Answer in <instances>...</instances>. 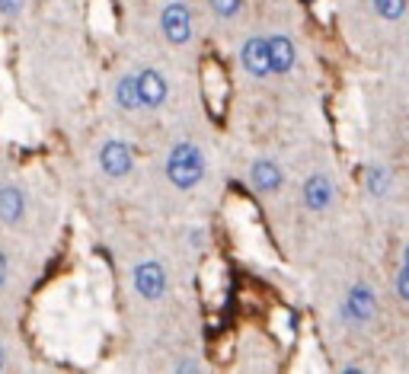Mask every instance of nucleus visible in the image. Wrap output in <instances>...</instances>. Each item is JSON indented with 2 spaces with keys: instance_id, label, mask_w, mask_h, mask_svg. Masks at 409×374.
Instances as JSON below:
<instances>
[{
  "instance_id": "obj_1",
  "label": "nucleus",
  "mask_w": 409,
  "mask_h": 374,
  "mask_svg": "<svg viewBox=\"0 0 409 374\" xmlns=\"http://www.w3.org/2000/svg\"><path fill=\"white\" fill-rule=\"evenodd\" d=\"M166 180H170L173 189L179 192H192L198 189V182L208 173V160H204L202 148L195 141H176L166 154Z\"/></svg>"
},
{
  "instance_id": "obj_2",
  "label": "nucleus",
  "mask_w": 409,
  "mask_h": 374,
  "mask_svg": "<svg viewBox=\"0 0 409 374\" xmlns=\"http://www.w3.org/2000/svg\"><path fill=\"white\" fill-rule=\"evenodd\" d=\"M377 317V291L368 282H355L339 304V320L349 329H364Z\"/></svg>"
},
{
  "instance_id": "obj_3",
  "label": "nucleus",
  "mask_w": 409,
  "mask_h": 374,
  "mask_svg": "<svg viewBox=\"0 0 409 374\" xmlns=\"http://www.w3.org/2000/svg\"><path fill=\"white\" fill-rule=\"evenodd\" d=\"M131 288L138 297L144 301H163L166 291H170V275H166L163 263L157 259H141L131 269Z\"/></svg>"
},
{
  "instance_id": "obj_4",
  "label": "nucleus",
  "mask_w": 409,
  "mask_h": 374,
  "mask_svg": "<svg viewBox=\"0 0 409 374\" xmlns=\"http://www.w3.org/2000/svg\"><path fill=\"white\" fill-rule=\"evenodd\" d=\"M160 33H163V39L176 48H182L192 42L195 23H192V13L182 0H173V4H166V7L160 10Z\"/></svg>"
},
{
  "instance_id": "obj_5",
  "label": "nucleus",
  "mask_w": 409,
  "mask_h": 374,
  "mask_svg": "<svg viewBox=\"0 0 409 374\" xmlns=\"http://www.w3.org/2000/svg\"><path fill=\"white\" fill-rule=\"evenodd\" d=\"M96 160H99L102 176H109V180H125L134 170V150H131V144L121 141V138H109V141H102Z\"/></svg>"
},
{
  "instance_id": "obj_6",
  "label": "nucleus",
  "mask_w": 409,
  "mask_h": 374,
  "mask_svg": "<svg viewBox=\"0 0 409 374\" xmlns=\"http://www.w3.org/2000/svg\"><path fill=\"white\" fill-rule=\"evenodd\" d=\"M300 202H304V208L310 214H326L332 208V202H336V182H332L329 173H310L304 180V186H300Z\"/></svg>"
},
{
  "instance_id": "obj_7",
  "label": "nucleus",
  "mask_w": 409,
  "mask_h": 374,
  "mask_svg": "<svg viewBox=\"0 0 409 374\" xmlns=\"http://www.w3.org/2000/svg\"><path fill=\"white\" fill-rule=\"evenodd\" d=\"M240 67L256 80L272 77V55H268V35H249L240 45Z\"/></svg>"
},
{
  "instance_id": "obj_8",
  "label": "nucleus",
  "mask_w": 409,
  "mask_h": 374,
  "mask_svg": "<svg viewBox=\"0 0 409 374\" xmlns=\"http://www.w3.org/2000/svg\"><path fill=\"white\" fill-rule=\"evenodd\" d=\"M249 186L259 195H278L285 189V170L272 157H256L249 163Z\"/></svg>"
},
{
  "instance_id": "obj_9",
  "label": "nucleus",
  "mask_w": 409,
  "mask_h": 374,
  "mask_svg": "<svg viewBox=\"0 0 409 374\" xmlns=\"http://www.w3.org/2000/svg\"><path fill=\"white\" fill-rule=\"evenodd\" d=\"M138 93H141V109L153 112L166 103L170 97V80L157 67H141L138 71Z\"/></svg>"
},
{
  "instance_id": "obj_10",
  "label": "nucleus",
  "mask_w": 409,
  "mask_h": 374,
  "mask_svg": "<svg viewBox=\"0 0 409 374\" xmlns=\"http://www.w3.org/2000/svg\"><path fill=\"white\" fill-rule=\"evenodd\" d=\"M268 55H272V77H285L298 67V45L291 35H268Z\"/></svg>"
},
{
  "instance_id": "obj_11",
  "label": "nucleus",
  "mask_w": 409,
  "mask_h": 374,
  "mask_svg": "<svg viewBox=\"0 0 409 374\" xmlns=\"http://www.w3.org/2000/svg\"><path fill=\"white\" fill-rule=\"evenodd\" d=\"M26 214V195L19 186H0V224L16 227Z\"/></svg>"
},
{
  "instance_id": "obj_12",
  "label": "nucleus",
  "mask_w": 409,
  "mask_h": 374,
  "mask_svg": "<svg viewBox=\"0 0 409 374\" xmlns=\"http://www.w3.org/2000/svg\"><path fill=\"white\" fill-rule=\"evenodd\" d=\"M115 106H119L121 112H138L141 109V93H138V71H128L121 74L119 80H115Z\"/></svg>"
},
{
  "instance_id": "obj_13",
  "label": "nucleus",
  "mask_w": 409,
  "mask_h": 374,
  "mask_svg": "<svg viewBox=\"0 0 409 374\" xmlns=\"http://www.w3.org/2000/svg\"><path fill=\"white\" fill-rule=\"evenodd\" d=\"M390 186H393L390 170L383 167V163H368V170H364V189H368V195L383 199V195L390 192Z\"/></svg>"
},
{
  "instance_id": "obj_14",
  "label": "nucleus",
  "mask_w": 409,
  "mask_h": 374,
  "mask_svg": "<svg viewBox=\"0 0 409 374\" xmlns=\"http://www.w3.org/2000/svg\"><path fill=\"white\" fill-rule=\"evenodd\" d=\"M371 10H374L377 20L396 26L409 16V0H371Z\"/></svg>"
},
{
  "instance_id": "obj_15",
  "label": "nucleus",
  "mask_w": 409,
  "mask_h": 374,
  "mask_svg": "<svg viewBox=\"0 0 409 374\" xmlns=\"http://www.w3.org/2000/svg\"><path fill=\"white\" fill-rule=\"evenodd\" d=\"M393 295L396 301L409 307V243L400 253V265H396V275H393Z\"/></svg>"
},
{
  "instance_id": "obj_16",
  "label": "nucleus",
  "mask_w": 409,
  "mask_h": 374,
  "mask_svg": "<svg viewBox=\"0 0 409 374\" xmlns=\"http://www.w3.org/2000/svg\"><path fill=\"white\" fill-rule=\"evenodd\" d=\"M208 7L217 20H236L243 10V0H208Z\"/></svg>"
},
{
  "instance_id": "obj_17",
  "label": "nucleus",
  "mask_w": 409,
  "mask_h": 374,
  "mask_svg": "<svg viewBox=\"0 0 409 374\" xmlns=\"http://www.w3.org/2000/svg\"><path fill=\"white\" fill-rule=\"evenodd\" d=\"M26 7V0H0V13L4 16H19Z\"/></svg>"
},
{
  "instance_id": "obj_18",
  "label": "nucleus",
  "mask_w": 409,
  "mask_h": 374,
  "mask_svg": "<svg viewBox=\"0 0 409 374\" xmlns=\"http://www.w3.org/2000/svg\"><path fill=\"white\" fill-rule=\"evenodd\" d=\"M204 240H208V231H204V227H192V231H189V246H192V250H204Z\"/></svg>"
},
{
  "instance_id": "obj_19",
  "label": "nucleus",
  "mask_w": 409,
  "mask_h": 374,
  "mask_svg": "<svg viewBox=\"0 0 409 374\" xmlns=\"http://www.w3.org/2000/svg\"><path fill=\"white\" fill-rule=\"evenodd\" d=\"M176 371H202V361L198 358H176Z\"/></svg>"
},
{
  "instance_id": "obj_20",
  "label": "nucleus",
  "mask_w": 409,
  "mask_h": 374,
  "mask_svg": "<svg viewBox=\"0 0 409 374\" xmlns=\"http://www.w3.org/2000/svg\"><path fill=\"white\" fill-rule=\"evenodd\" d=\"M6 282H10V259L0 250V288H6Z\"/></svg>"
},
{
  "instance_id": "obj_21",
  "label": "nucleus",
  "mask_w": 409,
  "mask_h": 374,
  "mask_svg": "<svg viewBox=\"0 0 409 374\" xmlns=\"http://www.w3.org/2000/svg\"><path fill=\"white\" fill-rule=\"evenodd\" d=\"M6 368V352H4V346H0V371Z\"/></svg>"
}]
</instances>
